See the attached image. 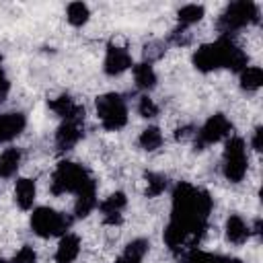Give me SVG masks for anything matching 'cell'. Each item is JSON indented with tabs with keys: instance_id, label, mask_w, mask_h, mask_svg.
<instances>
[{
	"instance_id": "6da1fadb",
	"label": "cell",
	"mask_w": 263,
	"mask_h": 263,
	"mask_svg": "<svg viewBox=\"0 0 263 263\" xmlns=\"http://www.w3.org/2000/svg\"><path fill=\"white\" fill-rule=\"evenodd\" d=\"M212 197L205 189L189 183H177L173 189L171 222L164 230L166 247L177 255L191 253L208 230V218L212 212Z\"/></svg>"
},
{
	"instance_id": "7a4b0ae2",
	"label": "cell",
	"mask_w": 263,
	"mask_h": 263,
	"mask_svg": "<svg viewBox=\"0 0 263 263\" xmlns=\"http://www.w3.org/2000/svg\"><path fill=\"white\" fill-rule=\"evenodd\" d=\"M249 64L247 53L232 41V37H220L214 43L201 45L193 53V66L199 72H214L220 68H230L234 72H242Z\"/></svg>"
},
{
	"instance_id": "3957f363",
	"label": "cell",
	"mask_w": 263,
	"mask_h": 263,
	"mask_svg": "<svg viewBox=\"0 0 263 263\" xmlns=\"http://www.w3.org/2000/svg\"><path fill=\"white\" fill-rule=\"evenodd\" d=\"M97 187L92 177L88 175V171L82 164H76L72 160H62L53 175H51V183H49V191L53 195H64V193H76L80 195L82 191Z\"/></svg>"
},
{
	"instance_id": "277c9868",
	"label": "cell",
	"mask_w": 263,
	"mask_h": 263,
	"mask_svg": "<svg viewBox=\"0 0 263 263\" xmlns=\"http://www.w3.org/2000/svg\"><path fill=\"white\" fill-rule=\"evenodd\" d=\"M257 21H259V6L255 2H249V0L232 2L224 8V12L218 18L220 37H230L236 31H240L247 25L257 23Z\"/></svg>"
},
{
	"instance_id": "5b68a950",
	"label": "cell",
	"mask_w": 263,
	"mask_h": 263,
	"mask_svg": "<svg viewBox=\"0 0 263 263\" xmlns=\"http://www.w3.org/2000/svg\"><path fill=\"white\" fill-rule=\"evenodd\" d=\"M70 224H72V220L66 214H60L45 205L33 210V214H31V228L37 236H43V238L66 234Z\"/></svg>"
},
{
	"instance_id": "8992f818",
	"label": "cell",
	"mask_w": 263,
	"mask_h": 263,
	"mask_svg": "<svg viewBox=\"0 0 263 263\" xmlns=\"http://www.w3.org/2000/svg\"><path fill=\"white\" fill-rule=\"evenodd\" d=\"M222 171H224V177L230 181V183H240L247 175V146H245V140L238 138V136H232L226 140V146H224V158H222Z\"/></svg>"
},
{
	"instance_id": "52a82bcc",
	"label": "cell",
	"mask_w": 263,
	"mask_h": 263,
	"mask_svg": "<svg viewBox=\"0 0 263 263\" xmlns=\"http://www.w3.org/2000/svg\"><path fill=\"white\" fill-rule=\"evenodd\" d=\"M97 115L105 129H121L127 123V107L121 95L107 92L97 99Z\"/></svg>"
},
{
	"instance_id": "ba28073f",
	"label": "cell",
	"mask_w": 263,
	"mask_h": 263,
	"mask_svg": "<svg viewBox=\"0 0 263 263\" xmlns=\"http://www.w3.org/2000/svg\"><path fill=\"white\" fill-rule=\"evenodd\" d=\"M232 132V123L230 119L224 115V113H216L212 115L197 132H195V148L197 150H203L224 138H228Z\"/></svg>"
},
{
	"instance_id": "9c48e42d",
	"label": "cell",
	"mask_w": 263,
	"mask_h": 263,
	"mask_svg": "<svg viewBox=\"0 0 263 263\" xmlns=\"http://www.w3.org/2000/svg\"><path fill=\"white\" fill-rule=\"evenodd\" d=\"M132 55L125 47L109 43L107 45V53H105V62H103V70L109 76H119L121 72H125L127 68H132Z\"/></svg>"
},
{
	"instance_id": "30bf717a",
	"label": "cell",
	"mask_w": 263,
	"mask_h": 263,
	"mask_svg": "<svg viewBox=\"0 0 263 263\" xmlns=\"http://www.w3.org/2000/svg\"><path fill=\"white\" fill-rule=\"evenodd\" d=\"M125 203H127V197H125V193H121V191H115V193H111L109 197H105L101 203H99V210H101V214H103V222L105 224H109V226H115V224H121V210L125 208Z\"/></svg>"
},
{
	"instance_id": "8fae6325",
	"label": "cell",
	"mask_w": 263,
	"mask_h": 263,
	"mask_svg": "<svg viewBox=\"0 0 263 263\" xmlns=\"http://www.w3.org/2000/svg\"><path fill=\"white\" fill-rule=\"evenodd\" d=\"M49 109L55 115H60L64 121H84V107L78 105L68 95H62L58 99H51L49 101Z\"/></svg>"
},
{
	"instance_id": "7c38bea8",
	"label": "cell",
	"mask_w": 263,
	"mask_h": 263,
	"mask_svg": "<svg viewBox=\"0 0 263 263\" xmlns=\"http://www.w3.org/2000/svg\"><path fill=\"white\" fill-rule=\"evenodd\" d=\"M82 121H64L55 132V148L58 150H70L74 148L82 138Z\"/></svg>"
},
{
	"instance_id": "4fadbf2b",
	"label": "cell",
	"mask_w": 263,
	"mask_h": 263,
	"mask_svg": "<svg viewBox=\"0 0 263 263\" xmlns=\"http://www.w3.org/2000/svg\"><path fill=\"white\" fill-rule=\"evenodd\" d=\"M25 125H27V119L23 113L18 111L0 113V142H10L25 129Z\"/></svg>"
},
{
	"instance_id": "5bb4252c",
	"label": "cell",
	"mask_w": 263,
	"mask_h": 263,
	"mask_svg": "<svg viewBox=\"0 0 263 263\" xmlns=\"http://www.w3.org/2000/svg\"><path fill=\"white\" fill-rule=\"evenodd\" d=\"M80 253V238L76 234H62L55 249V263H72Z\"/></svg>"
},
{
	"instance_id": "9a60e30c",
	"label": "cell",
	"mask_w": 263,
	"mask_h": 263,
	"mask_svg": "<svg viewBox=\"0 0 263 263\" xmlns=\"http://www.w3.org/2000/svg\"><path fill=\"white\" fill-rule=\"evenodd\" d=\"M35 195H37V187H35V181L33 179H18L16 185H14V201L21 210H31L33 203H35Z\"/></svg>"
},
{
	"instance_id": "2e32d148",
	"label": "cell",
	"mask_w": 263,
	"mask_h": 263,
	"mask_svg": "<svg viewBox=\"0 0 263 263\" xmlns=\"http://www.w3.org/2000/svg\"><path fill=\"white\" fill-rule=\"evenodd\" d=\"M249 236H251L249 224L238 214H230L228 220H226V238L232 245H242V242H247Z\"/></svg>"
},
{
	"instance_id": "e0dca14e",
	"label": "cell",
	"mask_w": 263,
	"mask_h": 263,
	"mask_svg": "<svg viewBox=\"0 0 263 263\" xmlns=\"http://www.w3.org/2000/svg\"><path fill=\"white\" fill-rule=\"evenodd\" d=\"M132 72H134V82L138 88L152 90L156 86V72L152 68V62H140L132 66Z\"/></svg>"
},
{
	"instance_id": "ac0fdd59",
	"label": "cell",
	"mask_w": 263,
	"mask_h": 263,
	"mask_svg": "<svg viewBox=\"0 0 263 263\" xmlns=\"http://www.w3.org/2000/svg\"><path fill=\"white\" fill-rule=\"evenodd\" d=\"M21 166V150L18 148H6L0 154V177L10 179Z\"/></svg>"
},
{
	"instance_id": "d6986e66",
	"label": "cell",
	"mask_w": 263,
	"mask_h": 263,
	"mask_svg": "<svg viewBox=\"0 0 263 263\" xmlns=\"http://www.w3.org/2000/svg\"><path fill=\"white\" fill-rule=\"evenodd\" d=\"M97 205H99V201H97V187H90V189L82 191L80 195H76L74 214H76L78 218H84V216H88Z\"/></svg>"
},
{
	"instance_id": "ffe728a7",
	"label": "cell",
	"mask_w": 263,
	"mask_h": 263,
	"mask_svg": "<svg viewBox=\"0 0 263 263\" xmlns=\"http://www.w3.org/2000/svg\"><path fill=\"white\" fill-rule=\"evenodd\" d=\"M146 251H148V240L136 238V240H132V242L125 247V251H123V255L117 259V263H142Z\"/></svg>"
},
{
	"instance_id": "44dd1931",
	"label": "cell",
	"mask_w": 263,
	"mask_h": 263,
	"mask_svg": "<svg viewBox=\"0 0 263 263\" xmlns=\"http://www.w3.org/2000/svg\"><path fill=\"white\" fill-rule=\"evenodd\" d=\"M185 263H240V259L228 257V255H214V253H205V251L193 249L191 253L185 255Z\"/></svg>"
},
{
	"instance_id": "7402d4cb",
	"label": "cell",
	"mask_w": 263,
	"mask_h": 263,
	"mask_svg": "<svg viewBox=\"0 0 263 263\" xmlns=\"http://www.w3.org/2000/svg\"><path fill=\"white\" fill-rule=\"evenodd\" d=\"M162 140H164V138H162V132H160L158 127L150 125V127L142 129V134H140V138H138V144H140L142 150H146V152H154L156 148L162 146Z\"/></svg>"
},
{
	"instance_id": "603a6c76",
	"label": "cell",
	"mask_w": 263,
	"mask_h": 263,
	"mask_svg": "<svg viewBox=\"0 0 263 263\" xmlns=\"http://www.w3.org/2000/svg\"><path fill=\"white\" fill-rule=\"evenodd\" d=\"M263 84V70L259 66H247L242 72H240V86L249 92L261 88Z\"/></svg>"
},
{
	"instance_id": "cb8c5ba5",
	"label": "cell",
	"mask_w": 263,
	"mask_h": 263,
	"mask_svg": "<svg viewBox=\"0 0 263 263\" xmlns=\"http://www.w3.org/2000/svg\"><path fill=\"white\" fill-rule=\"evenodd\" d=\"M88 16H90V10H88V6L84 2H70L68 8H66V18H68V23L72 27L86 25Z\"/></svg>"
},
{
	"instance_id": "d4e9b609",
	"label": "cell",
	"mask_w": 263,
	"mask_h": 263,
	"mask_svg": "<svg viewBox=\"0 0 263 263\" xmlns=\"http://www.w3.org/2000/svg\"><path fill=\"white\" fill-rule=\"evenodd\" d=\"M203 6L201 4H185L181 10H179V14H177V18H179V27H191V25H195V23H199L201 18H203Z\"/></svg>"
},
{
	"instance_id": "484cf974",
	"label": "cell",
	"mask_w": 263,
	"mask_h": 263,
	"mask_svg": "<svg viewBox=\"0 0 263 263\" xmlns=\"http://www.w3.org/2000/svg\"><path fill=\"white\" fill-rule=\"evenodd\" d=\"M168 181L164 175H158V173H146V195L148 197H156L160 195L164 189H166Z\"/></svg>"
},
{
	"instance_id": "4316f807",
	"label": "cell",
	"mask_w": 263,
	"mask_h": 263,
	"mask_svg": "<svg viewBox=\"0 0 263 263\" xmlns=\"http://www.w3.org/2000/svg\"><path fill=\"white\" fill-rule=\"evenodd\" d=\"M138 113H140L142 117H146V119H152V117H156V115H158V105H156L148 95H144V97H140Z\"/></svg>"
},
{
	"instance_id": "83f0119b",
	"label": "cell",
	"mask_w": 263,
	"mask_h": 263,
	"mask_svg": "<svg viewBox=\"0 0 263 263\" xmlns=\"http://www.w3.org/2000/svg\"><path fill=\"white\" fill-rule=\"evenodd\" d=\"M35 261H37V253H35V249L29 247V245L21 247V249L16 251V255L12 257V263H35Z\"/></svg>"
},
{
	"instance_id": "f1b7e54d",
	"label": "cell",
	"mask_w": 263,
	"mask_h": 263,
	"mask_svg": "<svg viewBox=\"0 0 263 263\" xmlns=\"http://www.w3.org/2000/svg\"><path fill=\"white\" fill-rule=\"evenodd\" d=\"M8 90H10V82H8V76H6L4 66H2V58H0V101L6 99Z\"/></svg>"
},
{
	"instance_id": "f546056e",
	"label": "cell",
	"mask_w": 263,
	"mask_h": 263,
	"mask_svg": "<svg viewBox=\"0 0 263 263\" xmlns=\"http://www.w3.org/2000/svg\"><path fill=\"white\" fill-rule=\"evenodd\" d=\"M251 144H253V148H255L257 152H261V150H263V127H255Z\"/></svg>"
},
{
	"instance_id": "4dcf8cb0",
	"label": "cell",
	"mask_w": 263,
	"mask_h": 263,
	"mask_svg": "<svg viewBox=\"0 0 263 263\" xmlns=\"http://www.w3.org/2000/svg\"><path fill=\"white\" fill-rule=\"evenodd\" d=\"M193 134H195L193 127H191V125H185V127H179L175 136H177V140H185L187 136H193Z\"/></svg>"
},
{
	"instance_id": "1f68e13d",
	"label": "cell",
	"mask_w": 263,
	"mask_h": 263,
	"mask_svg": "<svg viewBox=\"0 0 263 263\" xmlns=\"http://www.w3.org/2000/svg\"><path fill=\"white\" fill-rule=\"evenodd\" d=\"M0 263H4V261H2V259H0Z\"/></svg>"
}]
</instances>
